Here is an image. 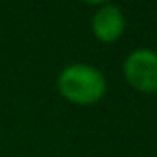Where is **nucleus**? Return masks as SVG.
Returning a JSON list of instances; mask_svg holds the SVG:
<instances>
[{"label": "nucleus", "instance_id": "7ed1b4c3", "mask_svg": "<svg viewBox=\"0 0 157 157\" xmlns=\"http://www.w3.org/2000/svg\"><path fill=\"white\" fill-rule=\"evenodd\" d=\"M93 33L102 43H115L126 28V19L117 4H100L91 21Z\"/></svg>", "mask_w": 157, "mask_h": 157}, {"label": "nucleus", "instance_id": "f257e3e1", "mask_svg": "<svg viewBox=\"0 0 157 157\" xmlns=\"http://www.w3.org/2000/svg\"><path fill=\"white\" fill-rule=\"evenodd\" d=\"M57 89L61 96L76 105H93L100 102L107 91L102 70L87 63H72L59 72Z\"/></svg>", "mask_w": 157, "mask_h": 157}, {"label": "nucleus", "instance_id": "f03ea898", "mask_svg": "<svg viewBox=\"0 0 157 157\" xmlns=\"http://www.w3.org/2000/svg\"><path fill=\"white\" fill-rule=\"evenodd\" d=\"M124 76L139 93H157V52L148 48L133 50L124 61Z\"/></svg>", "mask_w": 157, "mask_h": 157}]
</instances>
